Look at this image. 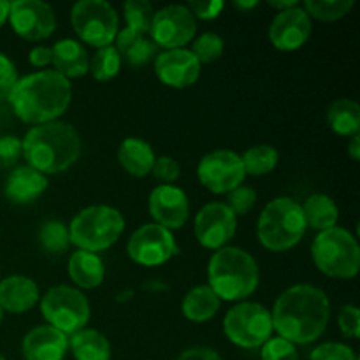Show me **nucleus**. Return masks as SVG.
I'll return each instance as SVG.
<instances>
[{
	"label": "nucleus",
	"instance_id": "obj_29",
	"mask_svg": "<svg viewBox=\"0 0 360 360\" xmlns=\"http://www.w3.org/2000/svg\"><path fill=\"white\" fill-rule=\"evenodd\" d=\"M327 123L338 136H357L360 130V105L350 98H340L327 109Z\"/></svg>",
	"mask_w": 360,
	"mask_h": 360
},
{
	"label": "nucleus",
	"instance_id": "obj_17",
	"mask_svg": "<svg viewBox=\"0 0 360 360\" xmlns=\"http://www.w3.org/2000/svg\"><path fill=\"white\" fill-rule=\"evenodd\" d=\"M158 79L171 88H188L200 76V63L190 49H167L155 58Z\"/></svg>",
	"mask_w": 360,
	"mask_h": 360
},
{
	"label": "nucleus",
	"instance_id": "obj_35",
	"mask_svg": "<svg viewBox=\"0 0 360 360\" xmlns=\"http://www.w3.org/2000/svg\"><path fill=\"white\" fill-rule=\"evenodd\" d=\"M190 51L199 60L200 65L202 63H213L217 60H220V56L224 55V39L218 34L207 32V34H202L193 42Z\"/></svg>",
	"mask_w": 360,
	"mask_h": 360
},
{
	"label": "nucleus",
	"instance_id": "obj_15",
	"mask_svg": "<svg viewBox=\"0 0 360 360\" xmlns=\"http://www.w3.org/2000/svg\"><path fill=\"white\" fill-rule=\"evenodd\" d=\"M238 220L227 204L210 202L195 217V238L204 248L220 250L234 238Z\"/></svg>",
	"mask_w": 360,
	"mask_h": 360
},
{
	"label": "nucleus",
	"instance_id": "obj_9",
	"mask_svg": "<svg viewBox=\"0 0 360 360\" xmlns=\"http://www.w3.org/2000/svg\"><path fill=\"white\" fill-rule=\"evenodd\" d=\"M74 32L86 44L101 49L112 46L118 35V14L104 0H81L70 11Z\"/></svg>",
	"mask_w": 360,
	"mask_h": 360
},
{
	"label": "nucleus",
	"instance_id": "obj_16",
	"mask_svg": "<svg viewBox=\"0 0 360 360\" xmlns=\"http://www.w3.org/2000/svg\"><path fill=\"white\" fill-rule=\"evenodd\" d=\"M311 35V20L302 7L281 11L269 27V39L280 51H295L308 42Z\"/></svg>",
	"mask_w": 360,
	"mask_h": 360
},
{
	"label": "nucleus",
	"instance_id": "obj_49",
	"mask_svg": "<svg viewBox=\"0 0 360 360\" xmlns=\"http://www.w3.org/2000/svg\"><path fill=\"white\" fill-rule=\"evenodd\" d=\"M234 7L239 11H250L257 7V2L255 0H252V2H234Z\"/></svg>",
	"mask_w": 360,
	"mask_h": 360
},
{
	"label": "nucleus",
	"instance_id": "obj_6",
	"mask_svg": "<svg viewBox=\"0 0 360 360\" xmlns=\"http://www.w3.org/2000/svg\"><path fill=\"white\" fill-rule=\"evenodd\" d=\"M125 231V218L116 207L97 206L84 207L72 218L69 225L70 245L83 252L97 253L108 250Z\"/></svg>",
	"mask_w": 360,
	"mask_h": 360
},
{
	"label": "nucleus",
	"instance_id": "obj_41",
	"mask_svg": "<svg viewBox=\"0 0 360 360\" xmlns=\"http://www.w3.org/2000/svg\"><path fill=\"white\" fill-rule=\"evenodd\" d=\"M151 172L155 174V178L164 181L165 185H171L174 183L176 179L179 178L181 174V167H179L178 162L171 157H160V158H155V164Z\"/></svg>",
	"mask_w": 360,
	"mask_h": 360
},
{
	"label": "nucleus",
	"instance_id": "obj_46",
	"mask_svg": "<svg viewBox=\"0 0 360 360\" xmlns=\"http://www.w3.org/2000/svg\"><path fill=\"white\" fill-rule=\"evenodd\" d=\"M348 153H350V157L354 158L355 162L360 160V136L357 134V136L352 137L350 144H348Z\"/></svg>",
	"mask_w": 360,
	"mask_h": 360
},
{
	"label": "nucleus",
	"instance_id": "obj_1",
	"mask_svg": "<svg viewBox=\"0 0 360 360\" xmlns=\"http://www.w3.org/2000/svg\"><path fill=\"white\" fill-rule=\"evenodd\" d=\"M273 329L292 345H308L327 329L330 304L326 292L313 285H294L274 302Z\"/></svg>",
	"mask_w": 360,
	"mask_h": 360
},
{
	"label": "nucleus",
	"instance_id": "obj_48",
	"mask_svg": "<svg viewBox=\"0 0 360 360\" xmlns=\"http://www.w3.org/2000/svg\"><path fill=\"white\" fill-rule=\"evenodd\" d=\"M9 9H11V2L0 0V27L9 20Z\"/></svg>",
	"mask_w": 360,
	"mask_h": 360
},
{
	"label": "nucleus",
	"instance_id": "obj_51",
	"mask_svg": "<svg viewBox=\"0 0 360 360\" xmlns=\"http://www.w3.org/2000/svg\"><path fill=\"white\" fill-rule=\"evenodd\" d=\"M0 360H6V357H4V355H0Z\"/></svg>",
	"mask_w": 360,
	"mask_h": 360
},
{
	"label": "nucleus",
	"instance_id": "obj_38",
	"mask_svg": "<svg viewBox=\"0 0 360 360\" xmlns=\"http://www.w3.org/2000/svg\"><path fill=\"white\" fill-rule=\"evenodd\" d=\"M309 360H357V355L343 343H323L311 352Z\"/></svg>",
	"mask_w": 360,
	"mask_h": 360
},
{
	"label": "nucleus",
	"instance_id": "obj_8",
	"mask_svg": "<svg viewBox=\"0 0 360 360\" xmlns=\"http://www.w3.org/2000/svg\"><path fill=\"white\" fill-rule=\"evenodd\" d=\"M41 311L48 326L65 336L83 330L91 315L88 299L77 288L65 285H56L42 295Z\"/></svg>",
	"mask_w": 360,
	"mask_h": 360
},
{
	"label": "nucleus",
	"instance_id": "obj_5",
	"mask_svg": "<svg viewBox=\"0 0 360 360\" xmlns=\"http://www.w3.org/2000/svg\"><path fill=\"white\" fill-rule=\"evenodd\" d=\"M306 232L301 204L290 197H278L264 207L257 225V236L269 252H288L299 245Z\"/></svg>",
	"mask_w": 360,
	"mask_h": 360
},
{
	"label": "nucleus",
	"instance_id": "obj_39",
	"mask_svg": "<svg viewBox=\"0 0 360 360\" xmlns=\"http://www.w3.org/2000/svg\"><path fill=\"white\" fill-rule=\"evenodd\" d=\"M338 323H340V329L345 336L357 340L360 336V311L357 306H343L338 313Z\"/></svg>",
	"mask_w": 360,
	"mask_h": 360
},
{
	"label": "nucleus",
	"instance_id": "obj_50",
	"mask_svg": "<svg viewBox=\"0 0 360 360\" xmlns=\"http://www.w3.org/2000/svg\"><path fill=\"white\" fill-rule=\"evenodd\" d=\"M2 320H4V309L0 308V323H2Z\"/></svg>",
	"mask_w": 360,
	"mask_h": 360
},
{
	"label": "nucleus",
	"instance_id": "obj_2",
	"mask_svg": "<svg viewBox=\"0 0 360 360\" xmlns=\"http://www.w3.org/2000/svg\"><path fill=\"white\" fill-rule=\"evenodd\" d=\"M70 98L72 88L69 79L56 70L28 74L18 79L7 94L14 115L32 125L56 122L67 111Z\"/></svg>",
	"mask_w": 360,
	"mask_h": 360
},
{
	"label": "nucleus",
	"instance_id": "obj_47",
	"mask_svg": "<svg viewBox=\"0 0 360 360\" xmlns=\"http://www.w3.org/2000/svg\"><path fill=\"white\" fill-rule=\"evenodd\" d=\"M271 7H274V9H278L281 13V11H287V9H292V7H297L299 2L297 0H283V2H276V0H269Z\"/></svg>",
	"mask_w": 360,
	"mask_h": 360
},
{
	"label": "nucleus",
	"instance_id": "obj_22",
	"mask_svg": "<svg viewBox=\"0 0 360 360\" xmlns=\"http://www.w3.org/2000/svg\"><path fill=\"white\" fill-rule=\"evenodd\" d=\"M53 65L63 77H83L90 70V56L83 44L74 39H62L51 48Z\"/></svg>",
	"mask_w": 360,
	"mask_h": 360
},
{
	"label": "nucleus",
	"instance_id": "obj_32",
	"mask_svg": "<svg viewBox=\"0 0 360 360\" xmlns=\"http://www.w3.org/2000/svg\"><path fill=\"white\" fill-rule=\"evenodd\" d=\"M39 243L42 250L51 255H60L70 246L69 229L58 220H48L39 229Z\"/></svg>",
	"mask_w": 360,
	"mask_h": 360
},
{
	"label": "nucleus",
	"instance_id": "obj_25",
	"mask_svg": "<svg viewBox=\"0 0 360 360\" xmlns=\"http://www.w3.org/2000/svg\"><path fill=\"white\" fill-rule=\"evenodd\" d=\"M221 301L218 295L211 290L207 285H200V287L192 288L188 294L183 299V315L190 320V322L202 323L213 319L220 309Z\"/></svg>",
	"mask_w": 360,
	"mask_h": 360
},
{
	"label": "nucleus",
	"instance_id": "obj_12",
	"mask_svg": "<svg viewBox=\"0 0 360 360\" xmlns=\"http://www.w3.org/2000/svg\"><path fill=\"white\" fill-rule=\"evenodd\" d=\"M197 176L210 192L229 193L241 186L246 172L241 155L231 150H214L200 158Z\"/></svg>",
	"mask_w": 360,
	"mask_h": 360
},
{
	"label": "nucleus",
	"instance_id": "obj_30",
	"mask_svg": "<svg viewBox=\"0 0 360 360\" xmlns=\"http://www.w3.org/2000/svg\"><path fill=\"white\" fill-rule=\"evenodd\" d=\"M245 172L250 176H264L274 171L278 165V150L269 144H259L241 155Z\"/></svg>",
	"mask_w": 360,
	"mask_h": 360
},
{
	"label": "nucleus",
	"instance_id": "obj_45",
	"mask_svg": "<svg viewBox=\"0 0 360 360\" xmlns=\"http://www.w3.org/2000/svg\"><path fill=\"white\" fill-rule=\"evenodd\" d=\"M28 60L34 67H48L53 62V51L49 46H37L30 51Z\"/></svg>",
	"mask_w": 360,
	"mask_h": 360
},
{
	"label": "nucleus",
	"instance_id": "obj_4",
	"mask_svg": "<svg viewBox=\"0 0 360 360\" xmlns=\"http://www.w3.org/2000/svg\"><path fill=\"white\" fill-rule=\"evenodd\" d=\"M207 280V287L218 295L220 301H245L259 287V266L245 250L224 246L211 257Z\"/></svg>",
	"mask_w": 360,
	"mask_h": 360
},
{
	"label": "nucleus",
	"instance_id": "obj_7",
	"mask_svg": "<svg viewBox=\"0 0 360 360\" xmlns=\"http://www.w3.org/2000/svg\"><path fill=\"white\" fill-rule=\"evenodd\" d=\"M311 257L316 269L338 280L355 278L360 267L359 243L347 229L333 227L319 232L311 245Z\"/></svg>",
	"mask_w": 360,
	"mask_h": 360
},
{
	"label": "nucleus",
	"instance_id": "obj_43",
	"mask_svg": "<svg viewBox=\"0 0 360 360\" xmlns=\"http://www.w3.org/2000/svg\"><path fill=\"white\" fill-rule=\"evenodd\" d=\"M18 81V70L11 58L0 53V94H9L11 88Z\"/></svg>",
	"mask_w": 360,
	"mask_h": 360
},
{
	"label": "nucleus",
	"instance_id": "obj_42",
	"mask_svg": "<svg viewBox=\"0 0 360 360\" xmlns=\"http://www.w3.org/2000/svg\"><path fill=\"white\" fill-rule=\"evenodd\" d=\"M224 7L225 4L221 2V0H214V2H197V0H192V2H188L186 9L193 14V18H200V20L210 21L220 16Z\"/></svg>",
	"mask_w": 360,
	"mask_h": 360
},
{
	"label": "nucleus",
	"instance_id": "obj_21",
	"mask_svg": "<svg viewBox=\"0 0 360 360\" xmlns=\"http://www.w3.org/2000/svg\"><path fill=\"white\" fill-rule=\"evenodd\" d=\"M48 188V178L35 169L23 165L11 171L7 176L4 192L6 197L14 204H28L42 195Z\"/></svg>",
	"mask_w": 360,
	"mask_h": 360
},
{
	"label": "nucleus",
	"instance_id": "obj_24",
	"mask_svg": "<svg viewBox=\"0 0 360 360\" xmlns=\"http://www.w3.org/2000/svg\"><path fill=\"white\" fill-rule=\"evenodd\" d=\"M69 276L79 288H97L105 276L104 262L97 253L77 250L69 259Z\"/></svg>",
	"mask_w": 360,
	"mask_h": 360
},
{
	"label": "nucleus",
	"instance_id": "obj_14",
	"mask_svg": "<svg viewBox=\"0 0 360 360\" xmlns=\"http://www.w3.org/2000/svg\"><path fill=\"white\" fill-rule=\"evenodd\" d=\"M9 21L13 30L27 41H42L55 32V13L41 0L11 2Z\"/></svg>",
	"mask_w": 360,
	"mask_h": 360
},
{
	"label": "nucleus",
	"instance_id": "obj_10",
	"mask_svg": "<svg viewBox=\"0 0 360 360\" xmlns=\"http://www.w3.org/2000/svg\"><path fill=\"white\" fill-rule=\"evenodd\" d=\"M224 330L229 341L238 347H262L271 340L274 330L271 311L259 302H241L227 311L224 319Z\"/></svg>",
	"mask_w": 360,
	"mask_h": 360
},
{
	"label": "nucleus",
	"instance_id": "obj_3",
	"mask_svg": "<svg viewBox=\"0 0 360 360\" xmlns=\"http://www.w3.org/2000/svg\"><path fill=\"white\" fill-rule=\"evenodd\" d=\"M28 167L41 174H58L77 162L81 155V137L65 122L35 125L21 141Z\"/></svg>",
	"mask_w": 360,
	"mask_h": 360
},
{
	"label": "nucleus",
	"instance_id": "obj_13",
	"mask_svg": "<svg viewBox=\"0 0 360 360\" xmlns=\"http://www.w3.org/2000/svg\"><path fill=\"white\" fill-rule=\"evenodd\" d=\"M197 32V21L193 14L186 9V6H165L157 11L151 21L150 39L157 44V48L181 49L188 44Z\"/></svg>",
	"mask_w": 360,
	"mask_h": 360
},
{
	"label": "nucleus",
	"instance_id": "obj_36",
	"mask_svg": "<svg viewBox=\"0 0 360 360\" xmlns=\"http://www.w3.org/2000/svg\"><path fill=\"white\" fill-rule=\"evenodd\" d=\"M257 204V192L252 186H238L232 192H229L227 197V207L232 213L238 217V214H246L253 210V206Z\"/></svg>",
	"mask_w": 360,
	"mask_h": 360
},
{
	"label": "nucleus",
	"instance_id": "obj_34",
	"mask_svg": "<svg viewBox=\"0 0 360 360\" xmlns=\"http://www.w3.org/2000/svg\"><path fill=\"white\" fill-rule=\"evenodd\" d=\"M352 7H354V0H306L302 9L315 20L338 21L347 16Z\"/></svg>",
	"mask_w": 360,
	"mask_h": 360
},
{
	"label": "nucleus",
	"instance_id": "obj_44",
	"mask_svg": "<svg viewBox=\"0 0 360 360\" xmlns=\"http://www.w3.org/2000/svg\"><path fill=\"white\" fill-rule=\"evenodd\" d=\"M178 360H221V357L213 350V348L195 347L183 352Z\"/></svg>",
	"mask_w": 360,
	"mask_h": 360
},
{
	"label": "nucleus",
	"instance_id": "obj_20",
	"mask_svg": "<svg viewBox=\"0 0 360 360\" xmlns=\"http://www.w3.org/2000/svg\"><path fill=\"white\" fill-rule=\"evenodd\" d=\"M41 299L39 287L27 276H9L0 281V308L9 313L30 311Z\"/></svg>",
	"mask_w": 360,
	"mask_h": 360
},
{
	"label": "nucleus",
	"instance_id": "obj_37",
	"mask_svg": "<svg viewBox=\"0 0 360 360\" xmlns=\"http://www.w3.org/2000/svg\"><path fill=\"white\" fill-rule=\"evenodd\" d=\"M262 360H299L297 348L283 338H271L262 345Z\"/></svg>",
	"mask_w": 360,
	"mask_h": 360
},
{
	"label": "nucleus",
	"instance_id": "obj_11",
	"mask_svg": "<svg viewBox=\"0 0 360 360\" xmlns=\"http://www.w3.org/2000/svg\"><path fill=\"white\" fill-rule=\"evenodd\" d=\"M127 253L144 267L162 266L179 253L171 231L157 224L141 225L127 243Z\"/></svg>",
	"mask_w": 360,
	"mask_h": 360
},
{
	"label": "nucleus",
	"instance_id": "obj_26",
	"mask_svg": "<svg viewBox=\"0 0 360 360\" xmlns=\"http://www.w3.org/2000/svg\"><path fill=\"white\" fill-rule=\"evenodd\" d=\"M301 207L306 227H311L319 232L336 227L340 211H338L336 202L326 193H313L306 199L304 206Z\"/></svg>",
	"mask_w": 360,
	"mask_h": 360
},
{
	"label": "nucleus",
	"instance_id": "obj_40",
	"mask_svg": "<svg viewBox=\"0 0 360 360\" xmlns=\"http://www.w3.org/2000/svg\"><path fill=\"white\" fill-rule=\"evenodd\" d=\"M23 155V144L21 139L14 136L0 137V167H11L20 160Z\"/></svg>",
	"mask_w": 360,
	"mask_h": 360
},
{
	"label": "nucleus",
	"instance_id": "obj_28",
	"mask_svg": "<svg viewBox=\"0 0 360 360\" xmlns=\"http://www.w3.org/2000/svg\"><path fill=\"white\" fill-rule=\"evenodd\" d=\"M115 42V48L118 49L120 55L125 56V60L132 67L146 65L148 62H151L157 56L158 48L151 39L143 37V35L130 34L125 28L122 32H118Z\"/></svg>",
	"mask_w": 360,
	"mask_h": 360
},
{
	"label": "nucleus",
	"instance_id": "obj_23",
	"mask_svg": "<svg viewBox=\"0 0 360 360\" xmlns=\"http://www.w3.org/2000/svg\"><path fill=\"white\" fill-rule=\"evenodd\" d=\"M118 162L130 176L144 178L153 169V148L139 137H127L118 148Z\"/></svg>",
	"mask_w": 360,
	"mask_h": 360
},
{
	"label": "nucleus",
	"instance_id": "obj_33",
	"mask_svg": "<svg viewBox=\"0 0 360 360\" xmlns=\"http://www.w3.org/2000/svg\"><path fill=\"white\" fill-rule=\"evenodd\" d=\"M120 65H122V55L115 46H105V48L97 49L94 58L90 60L91 76L97 81H109L118 76Z\"/></svg>",
	"mask_w": 360,
	"mask_h": 360
},
{
	"label": "nucleus",
	"instance_id": "obj_31",
	"mask_svg": "<svg viewBox=\"0 0 360 360\" xmlns=\"http://www.w3.org/2000/svg\"><path fill=\"white\" fill-rule=\"evenodd\" d=\"M123 14H125L127 27L125 30L136 35H150L151 21H153L155 11L153 6L146 0H129L123 6Z\"/></svg>",
	"mask_w": 360,
	"mask_h": 360
},
{
	"label": "nucleus",
	"instance_id": "obj_19",
	"mask_svg": "<svg viewBox=\"0 0 360 360\" xmlns=\"http://www.w3.org/2000/svg\"><path fill=\"white\" fill-rule=\"evenodd\" d=\"M69 338L51 326H39L25 336L21 352L27 360H63Z\"/></svg>",
	"mask_w": 360,
	"mask_h": 360
},
{
	"label": "nucleus",
	"instance_id": "obj_27",
	"mask_svg": "<svg viewBox=\"0 0 360 360\" xmlns=\"http://www.w3.org/2000/svg\"><path fill=\"white\" fill-rule=\"evenodd\" d=\"M69 347L76 360H111L108 338L95 329H83L72 334Z\"/></svg>",
	"mask_w": 360,
	"mask_h": 360
},
{
	"label": "nucleus",
	"instance_id": "obj_18",
	"mask_svg": "<svg viewBox=\"0 0 360 360\" xmlns=\"http://www.w3.org/2000/svg\"><path fill=\"white\" fill-rule=\"evenodd\" d=\"M148 206H150V213L157 221V225L167 229V231L181 229L190 217L188 199H186L185 192L178 186H157L151 192Z\"/></svg>",
	"mask_w": 360,
	"mask_h": 360
}]
</instances>
